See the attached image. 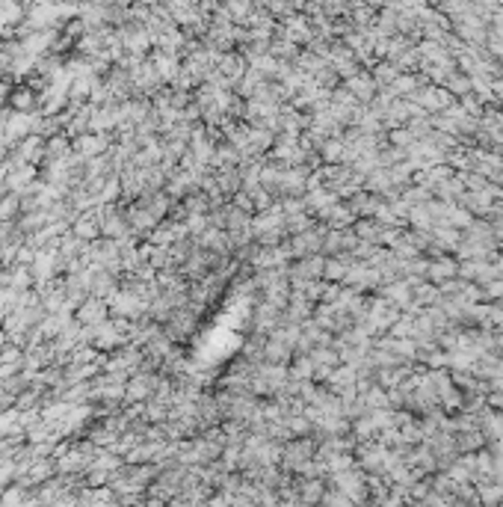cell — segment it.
<instances>
[{
    "label": "cell",
    "mask_w": 503,
    "mask_h": 507,
    "mask_svg": "<svg viewBox=\"0 0 503 507\" xmlns=\"http://www.w3.org/2000/svg\"><path fill=\"white\" fill-rule=\"evenodd\" d=\"M430 273H432V279H450L453 273H456V264H453L450 258H442V262H435L430 267Z\"/></svg>",
    "instance_id": "1"
},
{
    "label": "cell",
    "mask_w": 503,
    "mask_h": 507,
    "mask_svg": "<svg viewBox=\"0 0 503 507\" xmlns=\"http://www.w3.org/2000/svg\"><path fill=\"white\" fill-rule=\"evenodd\" d=\"M391 140H394L397 145H409V143H411V134H406V131H397Z\"/></svg>",
    "instance_id": "2"
}]
</instances>
